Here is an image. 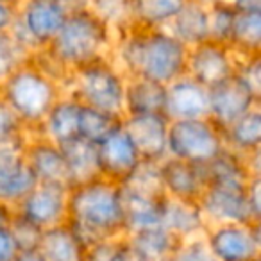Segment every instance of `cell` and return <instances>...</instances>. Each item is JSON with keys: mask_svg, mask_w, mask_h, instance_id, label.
<instances>
[{"mask_svg": "<svg viewBox=\"0 0 261 261\" xmlns=\"http://www.w3.org/2000/svg\"><path fill=\"white\" fill-rule=\"evenodd\" d=\"M13 217H15V207L0 200V227H6V225L11 224Z\"/></svg>", "mask_w": 261, "mask_h": 261, "instance_id": "b9f144b4", "label": "cell"}, {"mask_svg": "<svg viewBox=\"0 0 261 261\" xmlns=\"http://www.w3.org/2000/svg\"><path fill=\"white\" fill-rule=\"evenodd\" d=\"M13 261H45V259L38 252V249H23L16 254V257Z\"/></svg>", "mask_w": 261, "mask_h": 261, "instance_id": "7bdbcfd3", "label": "cell"}, {"mask_svg": "<svg viewBox=\"0 0 261 261\" xmlns=\"http://www.w3.org/2000/svg\"><path fill=\"white\" fill-rule=\"evenodd\" d=\"M29 56H31L29 52L20 47L8 31L0 33V83L13 70H16L20 65H23L29 59Z\"/></svg>", "mask_w": 261, "mask_h": 261, "instance_id": "e575fe53", "label": "cell"}, {"mask_svg": "<svg viewBox=\"0 0 261 261\" xmlns=\"http://www.w3.org/2000/svg\"><path fill=\"white\" fill-rule=\"evenodd\" d=\"M29 135L31 133L22 125L18 116L0 98V145L25 142L29 138Z\"/></svg>", "mask_w": 261, "mask_h": 261, "instance_id": "d590c367", "label": "cell"}, {"mask_svg": "<svg viewBox=\"0 0 261 261\" xmlns=\"http://www.w3.org/2000/svg\"><path fill=\"white\" fill-rule=\"evenodd\" d=\"M204 167H206L207 185L245 188L247 182L254 177L247 167L245 156L232 152L225 147Z\"/></svg>", "mask_w": 261, "mask_h": 261, "instance_id": "83f0119b", "label": "cell"}, {"mask_svg": "<svg viewBox=\"0 0 261 261\" xmlns=\"http://www.w3.org/2000/svg\"><path fill=\"white\" fill-rule=\"evenodd\" d=\"M16 2H20V0H16Z\"/></svg>", "mask_w": 261, "mask_h": 261, "instance_id": "f6af8a7d", "label": "cell"}, {"mask_svg": "<svg viewBox=\"0 0 261 261\" xmlns=\"http://www.w3.org/2000/svg\"><path fill=\"white\" fill-rule=\"evenodd\" d=\"M165 29L181 41L185 47H195L210 40V13L207 8L195 0H186L170 23Z\"/></svg>", "mask_w": 261, "mask_h": 261, "instance_id": "cb8c5ba5", "label": "cell"}, {"mask_svg": "<svg viewBox=\"0 0 261 261\" xmlns=\"http://www.w3.org/2000/svg\"><path fill=\"white\" fill-rule=\"evenodd\" d=\"M142 161L138 149L123 129L122 120L100 143H97V163L100 177L109 179L116 185H122Z\"/></svg>", "mask_w": 261, "mask_h": 261, "instance_id": "8fae6325", "label": "cell"}, {"mask_svg": "<svg viewBox=\"0 0 261 261\" xmlns=\"http://www.w3.org/2000/svg\"><path fill=\"white\" fill-rule=\"evenodd\" d=\"M125 220V234L130 231L161 224L165 193L138 188L133 185H120Z\"/></svg>", "mask_w": 261, "mask_h": 261, "instance_id": "ac0fdd59", "label": "cell"}, {"mask_svg": "<svg viewBox=\"0 0 261 261\" xmlns=\"http://www.w3.org/2000/svg\"><path fill=\"white\" fill-rule=\"evenodd\" d=\"M20 252V245L9 225L0 227V261H13Z\"/></svg>", "mask_w": 261, "mask_h": 261, "instance_id": "ab89813d", "label": "cell"}, {"mask_svg": "<svg viewBox=\"0 0 261 261\" xmlns=\"http://www.w3.org/2000/svg\"><path fill=\"white\" fill-rule=\"evenodd\" d=\"M207 13H210V40L227 45L236 16L234 6L229 0H218L207 8Z\"/></svg>", "mask_w": 261, "mask_h": 261, "instance_id": "d6a6232c", "label": "cell"}, {"mask_svg": "<svg viewBox=\"0 0 261 261\" xmlns=\"http://www.w3.org/2000/svg\"><path fill=\"white\" fill-rule=\"evenodd\" d=\"M125 84L127 75L116 66L111 56H104L73 70L65 93H70L84 106L122 116Z\"/></svg>", "mask_w": 261, "mask_h": 261, "instance_id": "5b68a950", "label": "cell"}, {"mask_svg": "<svg viewBox=\"0 0 261 261\" xmlns=\"http://www.w3.org/2000/svg\"><path fill=\"white\" fill-rule=\"evenodd\" d=\"M25 142L0 145V200L11 207H15L38 182L23 160Z\"/></svg>", "mask_w": 261, "mask_h": 261, "instance_id": "2e32d148", "label": "cell"}, {"mask_svg": "<svg viewBox=\"0 0 261 261\" xmlns=\"http://www.w3.org/2000/svg\"><path fill=\"white\" fill-rule=\"evenodd\" d=\"M247 188V186H245ZM245 188L207 185L199 199V206L207 224H231V222H261L247 200Z\"/></svg>", "mask_w": 261, "mask_h": 261, "instance_id": "7c38bea8", "label": "cell"}, {"mask_svg": "<svg viewBox=\"0 0 261 261\" xmlns=\"http://www.w3.org/2000/svg\"><path fill=\"white\" fill-rule=\"evenodd\" d=\"M59 147L65 160V175L68 186L100 177L97 163V145L83 138H73Z\"/></svg>", "mask_w": 261, "mask_h": 261, "instance_id": "484cf974", "label": "cell"}, {"mask_svg": "<svg viewBox=\"0 0 261 261\" xmlns=\"http://www.w3.org/2000/svg\"><path fill=\"white\" fill-rule=\"evenodd\" d=\"M168 120L163 113L154 115H125L122 116V125L138 149L143 161L160 163L167 158V136Z\"/></svg>", "mask_w": 261, "mask_h": 261, "instance_id": "9a60e30c", "label": "cell"}, {"mask_svg": "<svg viewBox=\"0 0 261 261\" xmlns=\"http://www.w3.org/2000/svg\"><path fill=\"white\" fill-rule=\"evenodd\" d=\"M236 65H238V58L229 48V45L206 40L188 48L186 75L195 79L202 86L213 88L215 84L234 75Z\"/></svg>", "mask_w": 261, "mask_h": 261, "instance_id": "30bf717a", "label": "cell"}, {"mask_svg": "<svg viewBox=\"0 0 261 261\" xmlns=\"http://www.w3.org/2000/svg\"><path fill=\"white\" fill-rule=\"evenodd\" d=\"M167 86L145 77H127L123 93V115H165Z\"/></svg>", "mask_w": 261, "mask_h": 261, "instance_id": "603a6c76", "label": "cell"}, {"mask_svg": "<svg viewBox=\"0 0 261 261\" xmlns=\"http://www.w3.org/2000/svg\"><path fill=\"white\" fill-rule=\"evenodd\" d=\"M224 147L222 129L210 116L179 118L168 123L167 156L206 165Z\"/></svg>", "mask_w": 261, "mask_h": 261, "instance_id": "52a82bcc", "label": "cell"}, {"mask_svg": "<svg viewBox=\"0 0 261 261\" xmlns=\"http://www.w3.org/2000/svg\"><path fill=\"white\" fill-rule=\"evenodd\" d=\"M225 149L247 156L261 149V106H256L222 129Z\"/></svg>", "mask_w": 261, "mask_h": 261, "instance_id": "4316f807", "label": "cell"}, {"mask_svg": "<svg viewBox=\"0 0 261 261\" xmlns=\"http://www.w3.org/2000/svg\"><path fill=\"white\" fill-rule=\"evenodd\" d=\"M259 261H261V259H259Z\"/></svg>", "mask_w": 261, "mask_h": 261, "instance_id": "7dc6e473", "label": "cell"}, {"mask_svg": "<svg viewBox=\"0 0 261 261\" xmlns=\"http://www.w3.org/2000/svg\"><path fill=\"white\" fill-rule=\"evenodd\" d=\"M210 95V111L207 116L217 123L220 129L240 118L256 106H261V97H257L238 75L207 88Z\"/></svg>", "mask_w": 261, "mask_h": 261, "instance_id": "4fadbf2b", "label": "cell"}, {"mask_svg": "<svg viewBox=\"0 0 261 261\" xmlns=\"http://www.w3.org/2000/svg\"><path fill=\"white\" fill-rule=\"evenodd\" d=\"M127 247L133 261H168L179 240L161 224L127 232Z\"/></svg>", "mask_w": 261, "mask_h": 261, "instance_id": "7402d4cb", "label": "cell"}, {"mask_svg": "<svg viewBox=\"0 0 261 261\" xmlns=\"http://www.w3.org/2000/svg\"><path fill=\"white\" fill-rule=\"evenodd\" d=\"M202 238L218 261L261 259V222L207 224Z\"/></svg>", "mask_w": 261, "mask_h": 261, "instance_id": "ba28073f", "label": "cell"}, {"mask_svg": "<svg viewBox=\"0 0 261 261\" xmlns=\"http://www.w3.org/2000/svg\"><path fill=\"white\" fill-rule=\"evenodd\" d=\"M229 48L236 58L261 54V11H238L232 23Z\"/></svg>", "mask_w": 261, "mask_h": 261, "instance_id": "f1b7e54d", "label": "cell"}, {"mask_svg": "<svg viewBox=\"0 0 261 261\" xmlns=\"http://www.w3.org/2000/svg\"><path fill=\"white\" fill-rule=\"evenodd\" d=\"M120 120H122V116L118 115H111V113H106L100 111V109L81 104L79 138L97 145V143H100L118 125Z\"/></svg>", "mask_w": 261, "mask_h": 261, "instance_id": "4dcf8cb0", "label": "cell"}, {"mask_svg": "<svg viewBox=\"0 0 261 261\" xmlns=\"http://www.w3.org/2000/svg\"><path fill=\"white\" fill-rule=\"evenodd\" d=\"M186 0H130V20L143 29H163Z\"/></svg>", "mask_w": 261, "mask_h": 261, "instance_id": "f546056e", "label": "cell"}, {"mask_svg": "<svg viewBox=\"0 0 261 261\" xmlns=\"http://www.w3.org/2000/svg\"><path fill=\"white\" fill-rule=\"evenodd\" d=\"M68 9L61 0H20L8 33L29 54L45 48L59 33Z\"/></svg>", "mask_w": 261, "mask_h": 261, "instance_id": "8992f818", "label": "cell"}, {"mask_svg": "<svg viewBox=\"0 0 261 261\" xmlns=\"http://www.w3.org/2000/svg\"><path fill=\"white\" fill-rule=\"evenodd\" d=\"M16 6L18 2L13 0H0V33L9 31L16 18Z\"/></svg>", "mask_w": 261, "mask_h": 261, "instance_id": "60d3db41", "label": "cell"}, {"mask_svg": "<svg viewBox=\"0 0 261 261\" xmlns=\"http://www.w3.org/2000/svg\"><path fill=\"white\" fill-rule=\"evenodd\" d=\"M84 261H130V252L123 236L100 240L86 247Z\"/></svg>", "mask_w": 261, "mask_h": 261, "instance_id": "836d02e7", "label": "cell"}, {"mask_svg": "<svg viewBox=\"0 0 261 261\" xmlns=\"http://www.w3.org/2000/svg\"><path fill=\"white\" fill-rule=\"evenodd\" d=\"M168 261H218L206 245L202 236L192 240H182L175 245Z\"/></svg>", "mask_w": 261, "mask_h": 261, "instance_id": "8d00e7d4", "label": "cell"}, {"mask_svg": "<svg viewBox=\"0 0 261 261\" xmlns=\"http://www.w3.org/2000/svg\"><path fill=\"white\" fill-rule=\"evenodd\" d=\"M234 75H238L257 97H261V54L238 58Z\"/></svg>", "mask_w": 261, "mask_h": 261, "instance_id": "74e56055", "label": "cell"}, {"mask_svg": "<svg viewBox=\"0 0 261 261\" xmlns=\"http://www.w3.org/2000/svg\"><path fill=\"white\" fill-rule=\"evenodd\" d=\"M68 190L65 182H41L15 206V213L33 222L40 229H48L65 224L68 211Z\"/></svg>", "mask_w": 261, "mask_h": 261, "instance_id": "9c48e42d", "label": "cell"}, {"mask_svg": "<svg viewBox=\"0 0 261 261\" xmlns=\"http://www.w3.org/2000/svg\"><path fill=\"white\" fill-rule=\"evenodd\" d=\"M111 59L127 77H145L170 84L186 73L188 47L168 29H143L135 23L115 31Z\"/></svg>", "mask_w": 261, "mask_h": 261, "instance_id": "6da1fadb", "label": "cell"}, {"mask_svg": "<svg viewBox=\"0 0 261 261\" xmlns=\"http://www.w3.org/2000/svg\"><path fill=\"white\" fill-rule=\"evenodd\" d=\"M88 8L113 31L130 25V0H88Z\"/></svg>", "mask_w": 261, "mask_h": 261, "instance_id": "1f68e13d", "label": "cell"}, {"mask_svg": "<svg viewBox=\"0 0 261 261\" xmlns=\"http://www.w3.org/2000/svg\"><path fill=\"white\" fill-rule=\"evenodd\" d=\"M13 2H16V0H13Z\"/></svg>", "mask_w": 261, "mask_h": 261, "instance_id": "ee69618b", "label": "cell"}, {"mask_svg": "<svg viewBox=\"0 0 261 261\" xmlns=\"http://www.w3.org/2000/svg\"><path fill=\"white\" fill-rule=\"evenodd\" d=\"M36 249L45 261H84L86 257V245L66 222L43 229Z\"/></svg>", "mask_w": 261, "mask_h": 261, "instance_id": "d4e9b609", "label": "cell"}, {"mask_svg": "<svg viewBox=\"0 0 261 261\" xmlns=\"http://www.w3.org/2000/svg\"><path fill=\"white\" fill-rule=\"evenodd\" d=\"M210 111V95L207 88L197 83L190 75H181L167 84L165 95V115L168 120L199 118L207 116Z\"/></svg>", "mask_w": 261, "mask_h": 261, "instance_id": "e0dca14e", "label": "cell"}, {"mask_svg": "<svg viewBox=\"0 0 261 261\" xmlns=\"http://www.w3.org/2000/svg\"><path fill=\"white\" fill-rule=\"evenodd\" d=\"M23 160L34 174L36 181L41 182H65V160L61 147L48 142L47 138L31 133L23 145Z\"/></svg>", "mask_w": 261, "mask_h": 261, "instance_id": "ffe728a7", "label": "cell"}, {"mask_svg": "<svg viewBox=\"0 0 261 261\" xmlns=\"http://www.w3.org/2000/svg\"><path fill=\"white\" fill-rule=\"evenodd\" d=\"M63 93L61 84L45 75L29 59L0 83V98L29 133L38 129L50 106Z\"/></svg>", "mask_w": 261, "mask_h": 261, "instance_id": "277c9868", "label": "cell"}, {"mask_svg": "<svg viewBox=\"0 0 261 261\" xmlns=\"http://www.w3.org/2000/svg\"><path fill=\"white\" fill-rule=\"evenodd\" d=\"M115 31L90 8L70 11L59 33L48 45V52L73 72L79 66L111 54Z\"/></svg>", "mask_w": 261, "mask_h": 261, "instance_id": "3957f363", "label": "cell"}, {"mask_svg": "<svg viewBox=\"0 0 261 261\" xmlns=\"http://www.w3.org/2000/svg\"><path fill=\"white\" fill-rule=\"evenodd\" d=\"M165 197L179 200H199L207 186L206 167L167 156L158 163Z\"/></svg>", "mask_w": 261, "mask_h": 261, "instance_id": "5bb4252c", "label": "cell"}, {"mask_svg": "<svg viewBox=\"0 0 261 261\" xmlns=\"http://www.w3.org/2000/svg\"><path fill=\"white\" fill-rule=\"evenodd\" d=\"M161 225L170 231L179 242L199 238L207 227V220L199 200H179L165 197L161 210Z\"/></svg>", "mask_w": 261, "mask_h": 261, "instance_id": "44dd1931", "label": "cell"}, {"mask_svg": "<svg viewBox=\"0 0 261 261\" xmlns=\"http://www.w3.org/2000/svg\"><path fill=\"white\" fill-rule=\"evenodd\" d=\"M66 224L84 245L125 236L120 185L95 177L70 186Z\"/></svg>", "mask_w": 261, "mask_h": 261, "instance_id": "7a4b0ae2", "label": "cell"}, {"mask_svg": "<svg viewBox=\"0 0 261 261\" xmlns=\"http://www.w3.org/2000/svg\"><path fill=\"white\" fill-rule=\"evenodd\" d=\"M79 115L81 102L70 93H63L50 106L45 118L33 135H40L56 145L79 138Z\"/></svg>", "mask_w": 261, "mask_h": 261, "instance_id": "d6986e66", "label": "cell"}, {"mask_svg": "<svg viewBox=\"0 0 261 261\" xmlns=\"http://www.w3.org/2000/svg\"><path fill=\"white\" fill-rule=\"evenodd\" d=\"M9 229H11V232L15 234L16 242H18V245H20V250L36 249L41 232H43V229H40L38 225H34L33 222L25 220V218H22L16 213H15V217H13L11 224H9Z\"/></svg>", "mask_w": 261, "mask_h": 261, "instance_id": "f35d334b", "label": "cell"}, {"mask_svg": "<svg viewBox=\"0 0 261 261\" xmlns=\"http://www.w3.org/2000/svg\"><path fill=\"white\" fill-rule=\"evenodd\" d=\"M130 261H133V257H130Z\"/></svg>", "mask_w": 261, "mask_h": 261, "instance_id": "bcb514c9", "label": "cell"}]
</instances>
